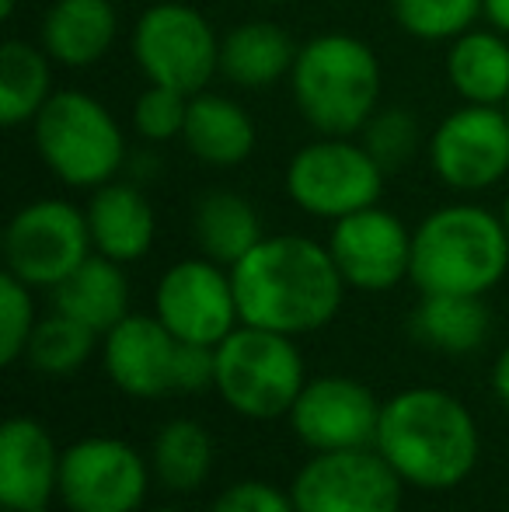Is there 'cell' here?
<instances>
[{"label":"cell","instance_id":"obj_1","mask_svg":"<svg viewBox=\"0 0 509 512\" xmlns=\"http://www.w3.org/2000/svg\"><path fill=\"white\" fill-rule=\"evenodd\" d=\"M231 279L241 324L290 338L328 328L349 290L328 244L304 234H265L231 265Z\"/></svg>","mask_w":509,"mask_h":512},{"label":"cell","instance_id":"obj_2","mask_svg":"<svg viewBox=\"0 0 509 512\" xmlns=\"http://www.w3.org/2000/svg\"><path fill=\"white\" fill-rule=\"evenodd\" d=\"M374 450L405 485L419 492H450L475 474L482 432L457 394L405 387L384 401Z\"/></svg>","mask_w":509,"mask_h":512},{"label":"cell","instance_id":"obj_3","mask_svg":"<svg viewBox=\"0 0 509 512\" xmlns=\"http://www.w3.org/2000/svg\"><path fill=\"white\" fill-rule=\"evenodd\" d=\"M509 272V234L499 213L447 203L412 230V276L419 293L485 297Z\"/></svg>","mask_w":509,"mask_h":512},{"label":"cell","instance_id":"obj_4","mask_svg":"<svg viewBox=\"0 0 509 512\" xmlns=\"http://www.w3.org/2000/svg\"><path fill=\"white\" fill-rule=\"evenodd\" d=\"M286 81L300 119L318 136H356L381 108V60L349 32H318L300 42Z\"/></svg>","mask_w":509,"mask_h":512},{"label":"cell","instance_id":"obj_5","mask_svg":"<svg viewBox=\"0 0 509 512\" xmlns=\"http://www.w3.org/2000/svg\"><path fill=\"white\" fill-rule=\"evenodd\" d=\"M39 161L67 189H98L126 168V136L95 95L56 88L32 119Z\"/></svg>","mask_w":509,"mask_h":512},{"label":"cell","instance_id":"obj_6","mask_svg":"<svg viewBox=\"0 0 509 512\" xmlns=\"http://www.w3.org/2000/svg\"><path fill=\"white\" fill-rule=\"evenodd\" d=\"M304 384L307 363L300 356L297 338L238 324L217 345L213 391L234 415L248 418V422L286 418Z\"/></svg>","mask_w":509,"mask_h":512},{"label":"cell","instance_id":"obj_7","mask_svg":"<svg viewBox=\"0 0 509 512\" xmlns=\"http://www.w3.org/2000/svg\"><path fill=\"white\" fill-rule=\"evenodd\" d=\"M136 70L147 84L199 95L220 77V35L199 7L182 0H157L129 32Z\"/></svg>","mask_w":509,"mask_h":512},{"label":"cell","instance_id":"obj_8","mask_svg":"<svg viewBox=\"0 0 509 512\" xmlns=\"http://www.w3.org/2000/svg\"><path fill=\"white\" fill-rule=\"evenodd\" d=\"M387 171L356 136H318L304 143L286 164V196L314 220H342L377 206L384 196Z\"/></svg>","mask_w":509,"mask_h":512},{"label":"cell","instance_id":"obj_9","mask_svg":"<svg viewBox=\"0 0 509 512\" xmlns=\"http://www.w3.org/2000/svg\"><path fill=\"white\" fill-rule=\"evenodd\" d=\"M88 255H95L88 213L70 199H32L4 227V272L32 290H56Z\"/></svg>","mask_w":509,"mask_h":512},{"label":"cell","instance_id":"obj_10","mask_svg":"<svg viewBox=\"0 0 509 512\" xmlns=\"http://www.w3.org/2000/svg\"><path fill=\"white\" fill-rule=\"evenodd\" d=\"M150 485V457L126 439L84 436L63 450L60 502L67 512H140Z\"/></svg>","mask_w":509,"mask_h":512},{"label":"cell","instance_id":"obj_11","mask_svg":"<svg viewBox=\"0 0 509 512\" xmlns=\"http://www.w3.org/2000/svg\"><path fill=\"white\" fill-rule=\"evenodd\" d=\"M429 168L450 192H485L509 175V115L503 105H471L447 112L426 143Z\"/></svg>","mask_w":509,"mask_h":512},{"label":"cell","instance_id":"obj_12","mask_svg":"<svg viewBox=\"0 0 509 512\" xmlns=\"http://www.w3.org/2000/svg\"><path fill=\"white\" fill-rule=\"evenodd\" d=\"M290 499L297 512H401L405 481L374 446L311 453L293 474Z\"/></svg>","mask_w":509,"mask_h":512},{"label":"cell","instance_id":"obj_13","mask_svg":"<svg viewBox=\"0 0 509 512\" xmlns=\"http://www.w3.org/2000/svg\"><path fill=\"white\" fill-rule=\"evenodd\" d=\"M154 314L178 342L217 349L241 324L231 269L206 255L168 265L154 286Z\"/></svg>","mask_w":509,"mask_h":512},{"label":"cell","instance_id":"obj_14","mask_svg":"<svg viewBox=\"0 0 509 512\" xmlns=\"http://www.w3.org/2000/svg\"><path fill=\"white\" fill-rule=\"evenodd\" d=\"M381 408L384 401H377V394L363 380L325 373V377H307L286 422L311 453L363 450L374 446Z\"/></svg>","mask_w":509,"mask_h":512},{"label":"cell","instance_id":"obj_15","mask_svg":"<svg viewBox=\"0 0 509 512\" xmlns=\"http://www.w3.org/2000/svg\"><path fill=\"white\" fill-rule=\"evenodd\" d=\"M325 244L349 290L387 293L412 276V230L381 203L335 220Z\"/></svg>","mask_w":509,"mask_h":512},{"label":"cell","instance_id":"obj_16","mask_svg":"<svg viewBox=\"0 0 509 512\" xmlns=\"http://www.w3.org/2000/svg\"><path fill=\"white\" fill-rule=\"evenodd\" d=\"M105 377L129 398L157 401L178 394V356L182 342L157 321V314H129L102 335Z\"/></svg>","mask_w":509,"mask_h":512},{"label":"cell","instance_id":"obj_17","mask_svg":"<svg viewBox=\"0 0 509 512\" xmlns=\"http://www.w3.org/2000/svg\"><path fill=\"white\" fill-rule=\"evenodd\" d=\"M63 450L53 432L28 415H11L0 429V506L4 512H49L60 499Z\"/></svg>","mask_w":509,"mask_h":512},{"label":"cell","instance_id":"obj_18","mask_svg":"<svg viewBox=\"0 0 509 512\" xmlns=\"http://www.w3.org/2000/svg\"><path fill=\"white\" fill-rule=\"evenodd\" d=\"M88 213L91 244L98 255L112 258L119 265H133L150 255L157 237V216L150 199L136 182H112L91 189V199L84 206Z\"/></svg>","mask_w":509,"mask_h":512},{"label":"cell","instance_id":"obj_19","mask_svg":"<svg viewBox=\"0 0 509 512\" xmlns=\"http://www.w3.org/2000/svg\"><path fill=\"white\" fill-rule=\"evenodd\" d=\"M119 35V14L112 0H53L42 14L39 46L56 67L84 70L109 56Z\"/></svg>","mask_w":509,"mask_h":512},{"label":"cell","instance_id":"obj_20","mask_svg":"<svg viewBox=\"0 0 509 512\" xmlns=\"http://www.w3.org/2000/svg\"><path fill=\"white\" fill-rule=\"evenodd\" d=\"M258 129L248 108L217 91H199L189 98L182 147L210 168H238L255 154Z\"/></svg>","mask_w":509,"mask_h":512},{"label":"cell","instance_id":"obj_21","mask_svg":"<svg viewBox=\"0 0 509 512\" xmlns=\"http://www.w3.org/2000/svg\"><path fill=\"white\" fill-rule=\"evenodd\" d=\"M297 49L300 46L276 21H241L220 35V77L231 81L234 88L265 91L290 77Z\"/></svg>","mask_w":509,"mask_h":512},{"label":"cell","instance_id":"obj_22","mask_svg":"<svg viewBox=\"0 0 509 512\" xmlns=\"http://www.w3.org/2000/svg\"><path fill=\"white\" fill-rule=\"evenodd\" d=\"M53 293V307L88 324L95 335H105L129 314V279L126 265L105 255H88Z\"/></svg>","mask_w":509,"mask_h":512},{"label":"cell","instance_id":"obj_23","mask_svg":"<svg viewBox=\"0 0 509 512\" xmlns=\"http://www.w3.org/2000/svg\"><path fill=\"white\" fill-rule=\"evenodd\" d=\"M265 237L255 203L234 189H210L192 206V241L199 255L220 265H238Z\"/></svg>","mask_w":509,"mask_h":512},{"label":"cell","instance_id":"obj_24","mask_svg":"<svg viewBox=\"0 0 509 512\" xmlns=\"http://www.w3.org/2000/svg\"><path fill=\"white\" fill-rule=\"evenodd\" d=\"M447 81L461 102L506 105L509 35L496 28H468L447 49Z\"/></svg>","mask_w":509,"mask_h":512},{"label":"cell","instance_id":"obj_25","mask_svg":"<svg viewBox=\"0 0 509 512\" xmlns=\"http://www.w3.org/2000/svg\"><path fill=\"white\" fill-rule=\"evenodd\" d=\"M415 342L443 356H468L489 338L492 317L485 297H457V293H422L408 317Z\"/></svg>","mask_w":509,"mask_h":512},{"label":"cell","instance_id":"obj_26","mask_svg":"<svg viewBox=\"0 0 509 512\" xmlns=\"http://www.w3.org/2000/svg\"><path fill=\"white\" fill-rule=\"evenodd\" d=\"M213 460H217L213 436L196 418H171L154 432L150 471L157 485H164L168 492L189 495L203 488L213 471Z\"/></svg>","mask_w":509,"mask_h":512},{"label":"cell","instance_id":"obj_27","mask_svg":"<svg viewBox=\"0 0 509 512\" xmlns=\"http://www.w3.org/2000/svg\"><path fill=\"white\" fill-rule=\"evenodd\" d=\"M53 91V56L46 49L25 39L0 46V122L7 129L32 126Z\"/></svg>","mask_w":509,"mask_h":512},{"label":"cell","instance_id":"obj_28","mask_svg":"<svg viewBox=\"0 0 509 512\" xmlns=\"http://www.w3.org/2000/svg\"><path fill=\"white\" fill-rule=\"evenodd\" d=\"M102 349V335L88 328V324L74 321L63 310H49L39 317L32 338H28L25 359L32 370L46 373V377H70L88 363L95 352Z\"/></svg>","mask_w":509,"mask_h":512},{"label":"cell","instance_id":"obj_29","mask_svg":"<svg viewBox=\"0 0 509 512\" xmlns=\"http://www.w3.org/2000/svg\"><path fill=\"white\" fill-rule=\"evenodd\" d=\"M391 14L412 39L454 42L482 18V0H391Z\"/></svg>","mask_w":509,"mask_h":512},{"label":"cell","instance_id":"obj_30","mask_svg":"<svg viewBox=\"0 0 509 512\" xmlns=\"http://www.w3.org/2000/svg\"><path fill=\"white\" fill-rule=\"evenodd\" d=\"M360 140L391 175V171L405 168L419 150V119L405 105H381L360 129Z\"/></svg>","mask_w":509,"mask_h":512},{"label":"cell","instance_id":"obj_31","mask_svg":"<svg viewBox=\"0 0 509 512\" xmlns=\"http://www.w3.org/2000/svg\"><path fill=\"white\" fill-rule=\"evenodd\" d=\"M32 293V286L11 272L0 276V366H14L18 359H25L28 338L39 324Z\"/></svg>","mask_w":509,"mask_h":512},{"label":"cell","instance_id":"obj_32","mask_svg":"<svg viewBox=\"0 0 509 512\" xmlns=\"http://www.w3.org/2000/svg\"><path fill=\"white\" fill-rule=\"evenodd\" d=\"M189 98L175 88L147 84L133 102V129L147 143H168L182 140L185 115H189Z\"/></svg>","mask_w":509,"mask_h":512},{"label":"cell","instance_id":"obj_33","mask_svg":"<svg viewBox=\"0 0 509 512\" xmlns=\"http://www.w3.org/2000/svg\"><path fill=\"white\" fill-rule=\"evenodd\" d=\"M210 512H297L290 499V488H279L272 481L245 478L227 485L210 502Z\"/></svg>","mask_w":509,"mask_h":512},{"label":"cell","instance_id":"obj_34","mask_svg":"<svg viewBox=\"0 0 509 512\" xmlns=\"http://www.w3.org/2000/svg\"><path fill=\"white\" fill-rule=\"evenodd\" d=\"M492 394L509 411V345L496 356V363H492Z\"/></svg>","mask_w":509,"mask_h":512},{"label":"cell","instance_id":"obj_35","mask_svg":"<svg viewBox=\"0 0 509 512\" xmlns=\"http://www.w3.org/2000/svg\"><path fill=\"white\" fill-rule=\"evenodd\" d=\"M482 18L489 28L509 35V0H482Z\"/></svg>","mask_w":509,"mask_h":512},{"label":"cell","instance_id":"obj_36","mask_svg":"<svg viewBox=\"0 0 509 512\" xmlns=\"http://www.w3.org/2000/svg\"><path fill=\"white\" fill-rule=\"evenodd\" d=\"M14 7H18V0H0V18H11V14H14Z\"/></svg>","mask_w":509,"mask_h":512},{"label":"cell","instance_id":"obj_37","mask_svg":"<svg viewBox=\"0 0 509 512\" xmlns=\"http://www.w3.org/2000/svg\"><path fill=\"white\" fill-rule=\"evenodd\" d=\"M499 216H503V223H506V234H509V192H506V199H503V213H499Z\"/></svg>","mask_w":509,"mask_h":512},{"label":"cell","instance_id":"obj_38","mask_svg":"<svg viewBox=\"0 0 509 512\" xmlns=\"http://www.w3.org/2000/svg\"><path fill=\"white\" fill-rule=\"evenodd\" d=\"M154 512H182V509H175V506H164V509H154Z\"/></svg>","mask_w":509,"mask_h":512},{"label":"cell","instance_id":"obj_39","mask_svg":"<svg viewBox=\"0 0 509 512\" xmlns=\"http://www.w3.org/2000/svg\"><path fill=\"white\" fill-rule=\"evenodd\" d=\"M262 4H286V0H262Z\"/></svg>","mask_w":509,"mask_h":512},{"label":"cell","instance_id":"obj_40","mask_svg":"<svg viewBox=\"0 0 509 512\" xmlns=\"http://www.w3.org/2000/svg\"><path fill=\"white\" fill-rule=\"evenodd\" d=\"M503 108H506V115H509V98H506V105H503Z\"/></svg>","mask_w":509,"mask_h":512}]
</instances>
